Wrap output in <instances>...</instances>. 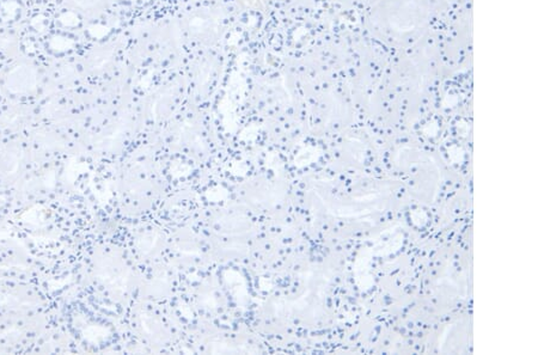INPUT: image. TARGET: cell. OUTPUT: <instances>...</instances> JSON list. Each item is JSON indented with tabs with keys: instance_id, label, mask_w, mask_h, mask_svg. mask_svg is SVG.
Instances as JSON below:
<instances>
[{
	"instance_id": "obj_1",
	"label": "cell",
	"mask_w": 538,
	"mask_h": 355,
	"mask_svg": "<svg viewBox=\"0 0 538 355\" xmlns=\"http://www.w3.org/2000/svg\"><path fill=\"white\" fill-rule=\"evenodd\" d=\"M38 82V72L34 66L29 64H17L10 69L6 76V85L10 90L22 92L35 86Z\"/></svg>"
},
{
	"instance_id": "obj_2",
	"label": "cell",
	"mask_w": 538,
	"mask_h": 355,
	"mask_svg": "<svg viewBox=\"0 0 538 355\" xmlns=\"http://www.w3.org/2000/svg\"><path fill=\"white\" fill-rule=\"evenodd\" d=\"M21 11V6L16 0H6L0 6V14L4 21H13L18 16Z\"/></svg>"
},
{
	"instance_id": "obj_3",
	"label": "cell",
	"mask_w": 538,
	"mask_h": 355,
	"mask_svg": "<svg viewBox=\"0 0 538 355\" xmlns=\"http://www.w3.org/2000/svg\"><path fill=\"white\" fill-rule=\"evenodd\" d=\"M48 45L49 48L54 50V52H64V50L68 49L69 47H71L72 42L66 38H62V36H53V38L49 40Z\"/></svg>"
},
{
	"instance_id": "obj_4",
	"label": "cell",
	"mask_w": 538,
	"mask_h": 355,
	"mask_svg": "<svg viewBox=\"0 0 538 355\" xmlns=\"http://www.w3.org/2000/svg\"><path fill=\"white\" fill-rule=\"evenodd\" d=\"M31 25H32V27H34L38 31H43V30H45V29H46V25H47L46 18L43 17V16H36V17L32 18Z\"/></svg>"
},
{
	"instance_id": "obj_5",
	"label": "cell",
	"mask_w": 538,
	"mask_h": 355,
	"mask_svg": "<svg viewBox=\"0 0 538 355\" xmlns=\"http://www.w3.org/2000/svg\"><path fill=\"white\" fill-rule=\"evenodd\" d=\"M13 46V39L10 36H0V52L9 49Z\"/></svg>"
}]
</instances>
